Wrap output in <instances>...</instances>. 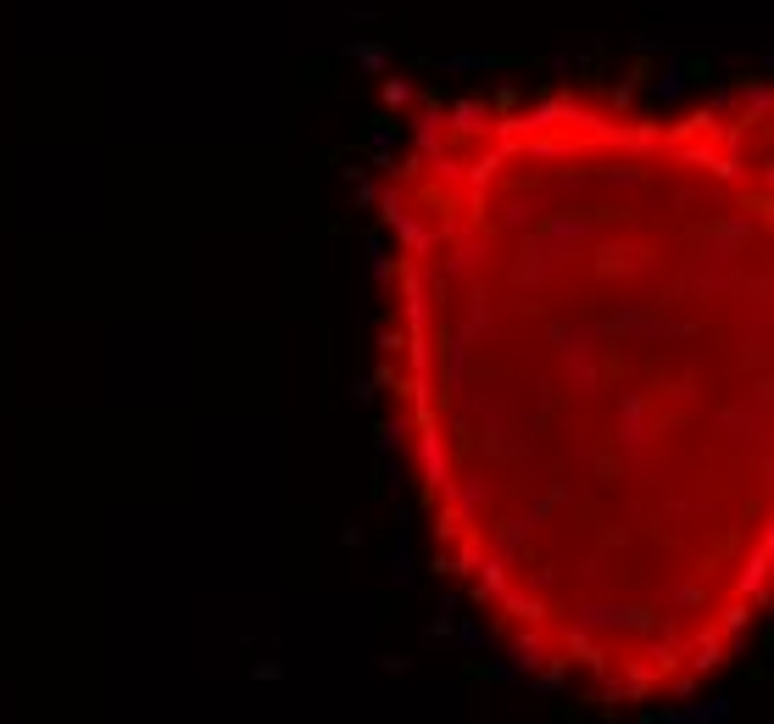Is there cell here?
<instances>
[{"mask_svg": "<svg viewBox=\"0 0 774 724\" xmlns=\"http://www.w3.org/2000/svg\"><path fill=\"white\" fill-rule=\"evenodd\" d=\"M379 390L440 574L535 680L680 708L774 596V95H424Z\"/></svg>", "mask_w": 774, "mask_h": 724, "instance_id": "obj_1", "label": "cell"}]
</instances>
